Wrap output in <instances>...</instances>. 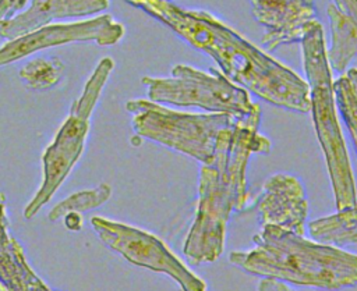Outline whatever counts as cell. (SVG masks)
Instances as JSON below:
<instances>
[{"mask_svg": "<svg viewBox=\"0 0 357 291\" xmlns=\"http://www.w3.org/2000/svg\"><path fill=\"white\" fill-rule=\"evenodd\" d=\"M126 1L162 22L194 49L211 56L222 72L241 88L278 107L310 111L308 82L212 14L183 8L170 0Z\"/></svg>", "mask_w": 357, "mask_h": 291, "instance_id": "obj_1", "label": "cell"}, {"mask_svg": "<svg viewBox=\"0 0 357 291\" xmlns=\"http://www.w3.org/2000/svg\"><path fill=\"white\" fill-rule=\"evenodd\" d=\"M261 109L237 117L216 142L213 160L201 164L194 219L184 238L183 252L191 265L215 262L225 249L227 221L248 200L247 166L252 155L271 150V141L259 132Z\"/></svg>", "mask_w": 357, "mask_h": 291, "instance_id": "obj_2", "label": "cell"}, {"mask_svg": "<svg viewBox=\"0 0 357 291\" xmlns=\"http://www.w3.org/2000/svg\"><path fill=\"white\" fill-rule=\"evenodd\" d=\"M252 241V248L229 253L245 273L328 291L357 285V253L276 226H262Z\"/></svg>", "mask_w": 357, "mask_h": 291, "instance_id": "obj_3", "label": "cell"}, {"mask_svg": "<svg viewBox=\"0 0 357 291\" xmlns=\"http://www.w3.org/2000/svg\"><path fill=\"white\" fill-rule=\"evenodd\" d=\"M303 65L310 85L311 114L315 134L325 157L337 210L357 205V188L347 148L336 114V99L324 29L311 21L301 39Z\"/></svg>", "mask_w": 357, "mask_h": 291, "instance_id": "obj_4", "label": "cell"}, {"mask_svg": "<svg viewBox=\"0 0 357 291\" xmlns=\"http://www.w3.org/2000/svg\"><path fill=\"white\" fill-rule=\"evenodd\" d=\"M114 68L112 57H103L86 79L81 95L73 102L70 113L52 143L42 155L43 178L33 198L24 207V217L32 219L57 192L84 153L91 116Z\"/></svg>", "mask_w": 357, "mask_h": 291, "instance_id": "obj_5", "label": "cell"}, {"mask_svg": "<svg viewBox=\"0 0 357 291\" xmlns=\"http://www.w3.org/2000/svg\"><path fill=\"white\" fill-rule=\"evenodd\" d=\"M126 109L132 114L131 125L137 136L190 156L201 164L213 160L219 134L237 118L226 113L177 111L146 99L128 100Z\"/></svg>", "mask_w": 357, "mask_h": 291, "instance_id": "obj_6", "label": "cell"}, {"mask_svg": "<svg viewBox=\"0 0 357 291\" xmlns=\"http://www.w3.org/2000/svg\"><path fill=\"white\" fill-rule=\"evenodd\" d=\"M141 82L149 100L160 104L199 107L234 117H245L259 110L247 89L216 70L205 72L187 64H177L169 77H144Z\"/></svg>", "mask_w": 357, "mask_h": 291, "instance_id": "obj_7", "label": "cell"}, {"mask_svg": "<svg viewBox=\"0 0 357 291\" xmlns=\"http://www.w3.org/2000/svg\"><path fill=\"white\" fill-rule=\"evenodd\" d=\"M91 226L99 239L127 262L169 276L181 291H206V283L152 233L100 216H93Z\"/></svg>", "mask_w": 357, "mask_h": 291, "instance_id": "obj_8", "label": "cell"}, {"mask_svg": "<svg viewBox=\"0 0 357 291\" xmlns=\"http://www.w3.org/2000/svg\"><path fill=\"white\" fill-rule=\"evenodd\" d=\"M124 33V25L109 14L77 22L49 24L26 35L7 40L0 47V65L11 64L39 50L67 43L93 42L98 46H113L123 39Z\"/></svg>", "mask_w": 357, "mask_h": 291, "instance_id": "obj_9", "label": "cell"}, {"mask_svg": "<svg viewBox=\"0 0 357 291\" xmlns=\"http://www.w3.org/2000/svg\"><path fill=\"white\" fill-rule=\"evenodd\" d=\"M259 226H276L304 235L308 202L301 181L287 173L272 174L257 200Z\"/></svg>", "mask_w": 357, "mask_h": 291, "instance_id": "obj_10", "label": "cell"}, {"mask_svg": "<svg viewBox=\"0 0 357 291\" xmlns=\"http://www.w3.org/2000/svg\"><path fill=\"white\" fill-rule=\"evenodd\" d=\"M254 18L265 26L268 50L301 42L307 25L317 19L314 0H250Z\"/></svg>", "mask_w": 357, "mask_h": 291, "instance_id": "obj_11", "label": "cell"}, {"mask_svg": "<svg viewBox=\"0 0 357 291\" xmlns=\"http://www.w3.org/2000/svg\"><path fill=\"white\" fill-rule=\"evenodd\" d=\"M109 0H31L26 10L0 24V36L13 40L56 19L85 17L109 7Z\"/></svg>", "mask_w": 357, "mask_h": 291, "instance_id": "obj_12", "label": "cell"}, {"mask_svg": "<svg viewBox=\"0 0 357 291\" xmlns=\"http://www.w3.org/2000/svg\"><path fill=\"white\" fill-rule=\"evenodd\" d=\"M0 280L8 291H53L32 270L18 241L10 234L4 196L0 192Z\"/></svg>", "mask_w": 357, "mask_h": 291, "instance_id": "obj_13", "label": "cell"}, {"mask_svg": "<svg viewBox=\"0 0 357 291\" xmlns=\"http://www.w3.org/2000/svg\"><path fill=\"white\" fill-rule=\"evenodd\" d=\"M328 6L331 46L326 52L329 65L343 72L357 54V0H332Z\"/></svg>", "mask_w": 357, "mask_h": 291, "instance_id": "obj_14", "label": "cell"}, {"mask_svg": "<svg viewBox=\"0 0 357 291\" xmlns=\"http://www.w3.org/2000/svg\"><path fill=\"white\" fill-rule=\"evenodd\" d=\"M308 233L312 239L335 246L357 244V205L311 221Z\"/></svg>", "mask_w": 357, "mask_h": 291, "instance_id": "obj_15", "label": "cell"}, {"mask_svg": "<svg viewBox=\"0 0 357 291\" xmlns=\"http://www.w3.org/2000/svg\"><path fill=\"white\" fill-rule=\"evenodd\" d=\"M336 106L346 123L357 152V68L346 70L335 82Z\"/></svg>", "mask_w": 357, "mask_h": 291, "instance_id": "obj_16", "label": "cell"}, {"mask_svg": "<svg viewBox=\"0 0 357 291\" xmlns=\"http://www.w3.org/2000/svg\"><path fill=\"white\" fill-rule=\"evenodd\" d=\"M64 71V64L60 58L52 57H38L25 63L20 71L18 77L24 85L33 91H45L56 86L61 79Z\"/></svg>", "mask_w": 357, "mask_h": 291, "instance_id": "obj_17", "label": "cell"}, {"mask_svg": "<svg viewBox=\"0 0 357 291\" xmlns=\"http://www.w3.org/2000/svg\"><path fill=\"white\" fill-rule=\"evenodd\" d=\"M112 196V187L106 182L99 184L91 189H82L68 195L66 199L54 205V207L49 212V220L57 221L63 219L66 214L71 212L84 213L92 210L95 207L102 206Z\"/></svg>", "mask_w": 357, "mask_h": 291, "instance_id": "obj_18", "label": "cell"}, {"mask_svg": "<svg viewBox=\"0 0 357 291\" xmlns=\"http://www.w3.org/2000/svg\"><path fill=\"white\" fill-rule=\"evenodd\" d=\"M28 0H0V24L11 17H14Z\"/></svg>", "mask_w": 357, "mask_h": 291, "instance_id": "obj_19", "label": "cell"}, {"mask_svg": "<svg viewBox=\"0 0 357 291\" xmlns=\"http://www.w3.org/2000/svg\"><path fill=\"white\" fill-rule=\"evenodd\" d=\"M257 291H294L286 281L273 278V277H262L257 285Z\"/></svg>", "mask_w": 357, "mask_h": 291, "instance_id": "obj_20", "label": "cell"}, {"mask_svg": "<svg viewBox=\"0 0 357 291\" xmlns=\"http://www.w3.org/2000/svg\"><path fill=\"white\" fill-rule=\"evenodd\" d=\"M63 219H64V226H66L68 230H71V231H78V230H81V226H82L81 213L71 212V213L66 214Z\"/></svg>", "mask_w": 357, "mask_h": 291, "instance_id": "obj_21", "label": "cell"}, {"mask_svg": "<svg viewBox=\"0 0 357 291\" xmlns=\"http://www.w3.org/2000/svg\"><path fill=\"white\" fill-rule=\"evenodd\" d=\"M0 291H8V288L6 287V284L0 280Z\"/></svg>", "mask_w": 357, "mask_h": 291, "instance_id": "obj_22", "label": "cell"}]
</instances>
